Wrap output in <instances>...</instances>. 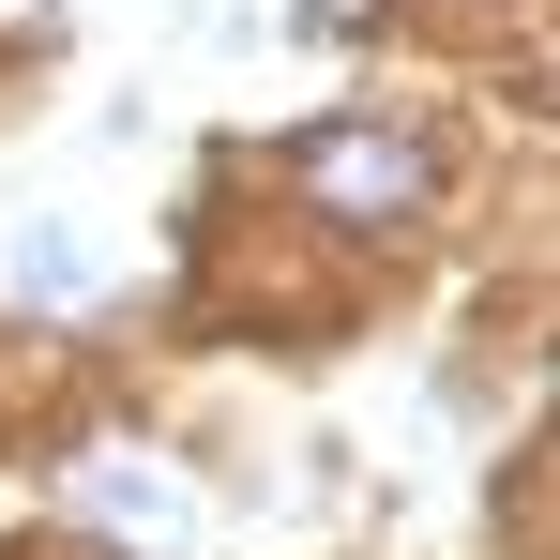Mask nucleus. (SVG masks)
Listing matches in <instances>:
<instances>
[{
	"label": "nucleus",
	"instance_id": "nucleus-1",
	"mask_svg": "<svg viewBox=\"0 0 560 560\" xmlns=\"http://www.w3.org/2000/svg\"><path fill=\"white\" fill-rule=\"evenodd\" d=\"M303 197L349 212V228H409V212L440 197V137H424V121H318V137H303Z\"/></svg>",
	"mask_w": 560,
	"mask_h": 560
},
{
	"label": "nucleus",
	"instance_id": "nucleus-3",
	"mask_svg": "<svg viewBox=\"0 0 560 560\" xmlns=\"http://www.w3.org/2000/svg\"><path fill=\"white\" fill-rule=\"evenodd\" d=\"M31 15H46V0H0V31H31Z\"/></svg>",
	"mask_w": 560,
	"mask_h": 560
},
{
	"label": "nucleus",
	"instance_id": "nucleus-2",
	"mask_svg": "<svg viewBox=\"0 0 560 560\" xmlns=\"http://www.w3.org/2000/svg\"><path fill=\"white\" fill-rule=\"evenodd\" d=\"M0 288H31V303H77V288H92V243L31 228V243H0Z\"/></svg>",
	"mask_w": 560,
	"mask_h": 560
}]
</instances>
